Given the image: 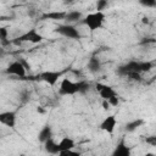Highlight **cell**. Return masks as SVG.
<instances>
[{
    "label": "cell",
    "instance_id": "6da1fadb",
    "mask_svg": "<svg viewBox=\"0 0 156 156\" xmlns=\"http://www.w3.org/2000/svg\"><path fill=\"white\" fill-rule=\"evenodd\" d=\"M154 67V63L151 61H135V60H130L127 63L119 66L117 68V73L119 76H128L130 73H144V72H149L151 68Z\"/></svg>",
    "mask_w": 156,
    "mask_h": 156
},
{
    "label": "cell",
    "instance_id": "7a4b0ae2",
    "mask_svg": "<svg viewBox=\"0 0 156 156\" xmlns=\"http://www.w3.org/2000/svg\"><path fill=\"white\" fill-rule=\"evenodd\" d=\"M104 22H105V13L99 12V11L88 13L87 16L82 18V23L85 27H88L89 30H96V29L102 28Z\"/></svg>",
    "mask_w": 156,
    "mask_h": 156
},
{
    "label": "cell",
    "instance_id": "3957f363",
    "mask_svg": "<svg viewBox=\"0 0 156 156\" xmlns=\"http://www.w3.org/2000/svg\"><path fill=\"white\" fill-rule=\"evenodd\" d=\"M54 32L65 37V38H67V39H71V40H79L82 38V34H80L79 29L73 24H67V23L58 24L57 27H55Z\"/></svg>",
    "mask_w": 156,
    "mask_h": 156
},
{
    "label": "cell",
    "instance_id": "277c9868",
    "mask_svg": "<svg viewBox=\"0 0 156 156\" xmlns=\"http://www.w3.org/2000/svg\"><path fill=\"white\" fill-rule=\"evenodd\" d=\"M43 39H44L43 35H41L35 28H32V29L24 32L23 34H21L20 37H17L16 39H13L11 43L15 44V45H21L22 43H26V41L32 43V44H38V43H40Z\"/></svg>",
    "mask_w": 156,
    "mask_h": 156
},
{
    "label": "cell",
    "instance_id": "5b68a950",
    "mask_svg": "<svg viewBox=\"0 0 156 156\" xmlns=\"http://www.w3.org/2000/svg\"><path fill=\"white\" fill-rule=\"evenodd\" d=\"M5 73L9 76H15L18 78H24L27 74V68L23 65L22 60H16L12 61L7 65V67L5 68Z\"/></svg>",
    "mask_w": 156,
    "mask_h": 156
},
{
    "label": "cell",
    "instance_id": "8992f818",
    "mask_svg": "<svg viewBox=\"0 0 156 156\" xmlns=\"http://www.w3.org/2000/svg\"><path fill=\"white\" fill-rule=\"evenodd\" d=\"M58 94L61 96H72L78 94L77 82H73L68 78H62L58 85Z\"/></svg>",
    "mask_w": 156,
    "mask_h": 156
},
{
    "label": "cell",
    "instance_id": "52a82bcc",
    "mask_svg": "<svg viewBox=\"0 0 156 156\" xmlns=\"http://www.w3.org/2000/svg\"><path fill=\"white\" fill-rule=\"evenodd\" d=\"M62 74H63L62 71H43L37 76V78L40 79L41 82L54 87V85H56L58 79L62 77Z\"/></svg>",
    "mask_w": 156,
    "mask_h": 156
},
{
    "label": "cell",
    "instance_id": "ba28073f",
    "mask_svg": "<svg viewBox=\"0 0 156 156\" xmlns=\"http://www.w3.org/2000/svg\"><path fill=\"white\" fill-rule=\"evenodd\" d=\"M95 88H96L99 95L102 98V101H108L112 98L117 96V93L115 91V89L111 85H107V84H104V83H96Z\"/></svg>",
    "mask_w": 156,
    "mask_h": 156
},
{
    "label": "cell",
    "instance_id": "9c48e42d",
    "mask_svg": "<svg viewBox=\"0 0 156 156\" xmlns=\"http://www.w3.org/2000/svg\"><path fill=\"white\" fill-rule=\"evenodd\" d=\"M16 123H17V113L15 111L0 112V124H4L9 128H15Z\"/></svg>",
    "mask_w": 156,
    "mask_h": 156
},
{
    "label": "cell",
    "instance_id": "30bf717a",
    "mask_svg": "<svg viewBox=\"0 0 156 156\" xmlns=\"http://www.w3.org/2000/svg\"><path fill=\"white\" fill-rule=\"evenodd\" d=\"M116 126H117V119H116V116L113 115H110L107 117H105L101 123H100V129L108 133V134H112L116 129Z\"/></svg>",
    "mask_w": 156,
    "mask_h": 156
},
{
    "label": "cell",
    "instance_id": "8fae6325",
    "mask_svg": "<svg viewBox=\"0 0 156 156\" xmlns=\"http://www.w3.org/2000/svg\"><path fill=\"white\" fill-rule=\"evenodd\" d=\"M111 156H132V150L130 147L127 145L124 139H121L117 145L115 146Z\"/></svg>",
    "mask_w": 156,
    "mask_h": 156
},
{
    "label": "cell",
    "instance_id": "7c38bea8",
    "mask_svg": "<svg viewBox=\"0 0 156 156\" xmlns=\"http://www.w3.org/2000/svg\"><path fill=\"white\" fill-rule=\"evenodd\" d=\"M101 61H100V58L98 57V56H91L89 60H88V62H87V68H88V71L90 72V73H93V74H95V73H98V72H100L101 71Z\"/></svg>",
    "mask_w": 156,
    "mask_h": 156
},
{
    "label": "cell",
    "instance_id": "4fadbf2b",
    "mask_svg": "<svg viewBox=\"0 0 156 156\" xmlns=\"http://www.w3.org/2000/svg\"><path fill=\"white\" fill-rule=\"evenodd\" d=\"M57 146H58V152L61 151H67V150H73L74 146H76V143L72 138L69 136H63L58 143H57Z\"/></svg>",
    "mask_w": 156,
    "mask_h": 156
},
{
    "label": "cell",
    "instance_id": "5bb4252c",
    "mask_svg": "<svg viewBox=\"0 0 156 156\" xmlns=\"http://www.w3.org/2000/svg\"><path fill=\"white\" fill-rule=\"evenodd\" d=\"M50 138H52V127L50 124H45L41 127V129L38 133V140L44 144Z\"/></svg>",
    "mask_w": 156,
    "mask_h": 156
},
{
    "label": "cell",
    "instance_id": "9a60e30c",
    "mask_svg": "<svg viewBox=\"0 0 156 156\" xmlns=\"http://www.w3.org/2000/svg\"><path fill=\"white\" fill-rule=\"evenodd\" d=\"M83 18V13L80 11H68L66 12V17L65 21L67 22V24H72L74 22H79Z\"/></svg>",
    "mask_w": 156,
    "mask_h": 156
},
{
    "label": "cell",
    "instance_id": "2e32d148",
    "mask_svg": "<svg viewBox=\"0 0 156 156\" xmlns=\"http://www.w3.org/2000/svg\"><path fill=\"white\" fill-rule=\"evenodd\" d=\"M66 12L65 11H50L46 12L41 16L43 20H52V21H58V20H65Z\"/></svg>",
    "mask_w": 156,
    "mask_h": 156
},
{
    "label": "cell",
    "instance_id": "e0dca14e",
    "mask_svg": "<svg viewBox=\"0 0 156 156\" xmlns=\"http://www.w3.org/2000/svg\"><path fill=\"white\" fill-rule=\"evenodd\" d=\"M44 149H45V151H46L48 154H50V155H57V154H58L57 143H56L52 138H50L49 140H46V141L44 143Z\"/></svg>",
    "mask_w": 156,
    "mask_h": 156
},
{
    "label": "cell",
    "instance_id": "ac0fdd59",
    "mask_svg": "<svg viewBox=\"0 0 156 156\" xmlns=\"http://www.w3.org/2000/svg\"><path fill=\"white\" fill-rule=\"evenodd\" d=\"M143 123H144L143 119H133V121H129L128 123H126V130L127 132H134L135 129H138L139 127H141Z\"/></svg>",
    "mask_w": 156,
    "mask_h": 156
},
{
    "label": "cell",
    "instance_id": "d6986e66",
    "mask_svg": "<svg viewBox=\"0 0 156 156\" xmlns=\"http://www.w3.org/2000/svg\"><path fill=\"white\" fill-rule=\"evenodd\" d=\"M77 87H78V94H87L90 89V83L87 80H79L77 82Z\"/></svg>",
    "mask_w": 156,
    "mask_h": 156
},
{
    "label": "cell",
    "instance_id": "ffe728a7",
    "mask_svg": "<svg viewBox=\"0 0 156 156\" xmlns=\"http://www.w3.org/2000/svg\"><path fill=\"white\" fill-rule=\"evenodd\" d=\"M0 41L2 44H10V40H9V29L7 27H4L1 26L0 27Z\"/></svg>",
    "mask_w": 156,
    "mask_h": 156
},
{
    "label": "cell",
    "instance_id": "44dd1931",
    "mask_svg": "<svg viewBox=\"0 0 156 156\" xmlns=\"http://www.w3.org/2000/svg\"><path fill=\"white\" fill-rule=\"evenodd\" d=\"M108 6V2L106 0H99L96 2V11L99 12H104V10H106V7Z\"/></svg>",
    "mask_w": 156,
    "mask_h": 156
},
{
    "label": "cell",
    "instance_id": "7402d4cb",
    "mask_svg": "<svg viewBox=\"0 0 156 156\" xmlns=\"http://www.w3.org/2000/svg\"><path fill=\"white\" fill-rule=\"evenodd\" d=\"M56 156H82L80 152L74 151V150H67V151H61Z\"/></svg>",
    "mask_w": 156,
    "mask_h": 156
},
{
    "label": "cell",
    "instance_id": "603a6c76",
    "mask_svg": "<svg viewBox=\"0 0 156 156\" xmlns=\"http://www.w3.org/2000/svg\"><path fill=\"white\" fill-rule=\"evenodd\" d=\"M139 4L144 7H155L156 6V1L155 0H140Z\"/></svg>",
    "mask_w": 156,
    "mask_h": 156
},
{
    "label": "cell",
    "instance_id": "cb8c5ba5",
    "mask_svg": "<svg viewBox=\"0 0 156 156\" xmlns=\"http://www.w3.org/2000/svg\"><path fill=\"white\" fill-rule=\"evenodd\" d=\"M130 80H134V82H140L141 80V74H139V73H130V74H128L127 76Z\"/></svg>",
    "mask_w": 156,
    "mask_h": 156
},
{
    "label": "cell",
    "instance_id": "d4e9b609",
    "mask_svg": "<svg viewBox=\"0 0 156 156\" xmlns=\"http://www.w3.org/2000/svg\"><path fill=\"white\" fill-rule=\"evenodd\" d=\"M146 143H150L152 146H155V144H156V138H155V136H150V138H146Z\"/></svg>",
    "mask_w": 156,
    "mask_h": 156
},
{
    "label": "cell",
    "instance_id": "484cf974",
    "mask_svg": "<svg viewBox=\"0 0 156 156\" xmlns=\"http://www.w3.org/2000/svg\"><path fill=\"white\" fill-rule=\"evenodd\" d=\"M102 106H104V108H105V110H108V108L111 107V106L108 105V102H107V101H102Z\"/></svg>",
    "mask_w": 156,
    "mask_h": 156
}]
</instances>
